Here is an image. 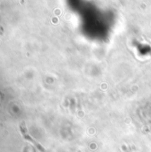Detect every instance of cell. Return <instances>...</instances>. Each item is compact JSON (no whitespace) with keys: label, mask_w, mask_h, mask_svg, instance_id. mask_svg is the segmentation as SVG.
<instances>
[{"label":"cell","mask_w":151,"mask_h":152,"mask_svg":"<svg viewBox=\"0 0 151 152\" xmlns=\"http://www.w3.org/2000/svg\"><path fill=\"white\" fill-rule=\"evenodd\" d=\"M21 133H22V134H23V136H24V138L26 139V140H29V141H30L31 142H33L36 146H37V148H38L39 151H41L42 152L44 151V149L40 145V144H38L37 142H35L29 134H28V133H27V129H26V127L23 126V125H21Z\"/></svg>","instance_id":"cell-1"}]
</instances>
